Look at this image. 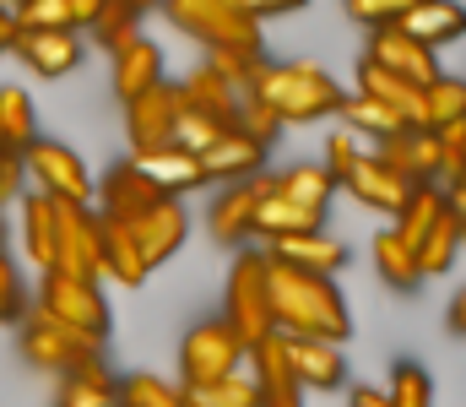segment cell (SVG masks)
Here are the masks:
<instances>
[{"instance_id":"13","label":"cell","mask_w":466,"mask_h":407,"mask_svg":"<svg viewBox=\"0 0 466 407\" xmlns=\"http://www.w3.org/2000/svg\"><path fill=\"white\" fill-rule=\"evenodd\" d=\"M98 201H104V223H119V229H130L141 212H152L157 201H163V190L147 179V174H136L130 163H119V168H109L104 174V185H98Z\"/></svg>"},{"instance_id":"12","label":"cell","mask_w":466,"mask_h":407,"mask_svg":"<svg viewBox=\"0 0 466 407\" xmlns=\"http://www.w3.org/2000/svg\"><path fill=\"white\" fill-rule=\"evenodd\" d=\"M249 386H255V402L260 407H304V386L293 381V370H288V348H282V337L271 331L266 342H255L249 353Z\"/></svg>"},{"instance_id":"14","label":"cell","mask_w":466,"mask_h":407,"mask_svg":"<svg viewBox=\"0 0 466 407\" xmlns=\"http://www.w3.org/2000/svg\"><path fill=\"white\" fill-rule=\"evenodd\" d=\"M185 229H190V218H185V207L179 201H157L152 212H141L136 223H130V239H136V250H141V261H147V271L163 267L179 245H185Z\"/></svg>"},{"instance_id":"30","label":"cell","mask_w":466,"mask_h":407,"mask_svg":"<svg viewBox=\"0 0 466 407\" xmlns=\"http://www.w3.org/2000/svg\"><path fill=\"white\" fill-rule=\"evenodd\" d=\"M22 245L38 271L55 267V201L49 196H22Z\"/></svg>"},{"instance_id":"38","label":"cell","mask_w":466,"mask_h":407,"mask_svg":"<svg viewBox=\"0 0 466 407\" xmlns=\"http://www.w3.org/2000/svg\"><path fill=\"white\" fill-rule=\"evenodd\" d=\"M115 407H185L179 386L157 381V375H125L115 381Z\"/></svg>"},{"instance_id":"4","label":"cell","mask_w":466,"mask_h":407,"mask_svg":"<svg viewBox=\"0 0 466 407\" xmlns=\"http://www.w3.org/2000/svg\"><path fill=\"white\" fill-rule=\"evenodd\" d=\"M233 331V342L249 353L255 342H266L277 326H271V299H266V256L260 250H244L228 271V304L218 315Z\"/></svg>"},{"instance_id":"24","label":"cell","mask_w":466,"mask_h":407,"mask_svg":"<svg viewBox=\"0 0 466 407\" xmlns=\"http://www.w3.org/2000/svg\"><path fill=\"white\" fill-rule=\"evenodd\" d=\"M130 168L136 174H147L168 201H179V190H196V185H207L201 179V163L190 158V152H179V147H163V152H141V158H130Z\"/></svg>"},{"instance_id":"21","label":"cell","mask_w":466,"mask_h":407,"mask_svg":"<svg viewBox=\"0 0 466 407\" xmlns=\"http://www.w3.org/2000/svg\"><path fill=\"white\" fill-rule=\"evenodd\" d=\"M174 93H179V104H185L190 115H207V120H218L223 131H233V115H238V93H233V87L223 82V76H218V71H207V66H201V71H190V76H185Z\"/></svg>"},{"instance_id":"29","label":"cell","mask_w":466,"mask_h":407,"mask_svg":"<svg viewBox=\"0 0 466 407\" xmlns=\"http://www.w3.org/2000/svg\"><path fill=\"white\" fill-rule=\"evenodd\" d=\"M358 93L374 98V104H385L407 131H418V87H407V82H396V76H385V71H374V66L363 60V66H358Z\"/></svg>"},{"instance_id":"45","label":"cell","mask_w":466,"mask_h":407,"mask_svg":"<svg viewBox=\"0 0 466 407\" xmlns=\"http://www.w3.org/2000/svg\"><path fill=\"white\" fill-rule=\"evenodd\" d=\"M401 11H407V0H348V16L369 22V27H390Z\"/></svg>"},{"instance_id":"46","label":"cell","mask_w":466,"mask_h":407,"mask_svg":"<svg viewBox=\"0 0 466 407\" xmlns=\"http://www.w3.org/2000/svg\"><path fill=\"white\" fill-rule=\"evenodd\" d=\"M22 190H27V174H22V152H5V147H0V207H11Z\"/></svg>"},{"instance_id":"3","label":"cell","mask_w":466,"mask_h":407,"mask_svg":"<svg viewBox=\"0 0 466 407\" xmlns=\"http://www.w3.org/2000/svg\"><path fill=\"white\" fill-rule=\"evenodd\" d=\"M168 16H174L179 33L201 38L207 55L266 60V38H260V22H255L249 0H168Z\"/></svg>"},{"instance_id":"36","label":"cell","mask_w":466,"mask_h":407,"mask_svg":"<svg viewBox=\"0 0 466 407\" xmlns=\"http://www.w3.org/2000/svg\"><path fill=\"white\" fill-rule=\"evenodd\" d=\"M98 223H104V218H98ZM104 271H109L115 282H125V288H141V282H147V261H141L130 229H119V223H104Z\"/></svg>"},{"instance_id":"34","label":"cell","mask_w":466,"mask_h":407,"mask_svg":"<svg viewBox=\"0 0 466 407\" xmlns=\"http://www.w3.org/2000/svg\"><path fill=\"white\" fill-rule=\"evenodd\" d=\"M342 131H352L358 141L369 136V141H390V136H401L407 126L385 109V104H374V98H363V93H352V98H342Z\"/></svg>"},{"instance_id":"16","label":"cell","mask_w":466,"mask_h":407,"mask_svg":"<svg viewBox=\"0 0 466 407\" xmlns=\"http://www.w3.org/2000/svg\"><path fill=\"white\" fill-rule=\"evenodd\" d=\"M374 158H380L396 179H407V185H434V179H440V141L429 131L390 136V141H380Z\"/></svg>"},{"instance_id":"7","label":"cell","mask_w":466,"mask_h":407,"mask_svg":"<svg viewBox=\"0 0 466 407\" xmlns=\"http://www.w3.org/2000/svg\"><path fill=\"white\" fill-rule=\"evenodd\" d=\"M22 174L27 185H38L33 196H49V201H71V207H87L93 201V179H87V163L66 147V141H33L22 152Z\"/></svg>"},{"instance_id":"28","label":"cell","mask_w":466,"mask_h":407,"mask_svg":"<svg viewBox=\"0 0 466 407\" xmlns=\"http://www.w3.org/2000/svg\"><path fill=\"white\" fill-rule=\"evenodd\" d=\"M466 120V87L456 76H440L418 93V131H445V126H461Z\"/></svg>"},{"instance_id":"31","label":"cell","mask_w":466,"mask_h":407,"mask_svg":"<svg viewBox=\"0 0 466 407\" xmlns=\"http://www.w3.org/2000/svg\"><path fill=\"white\" fill-rule=\"evenodd\" d=\"M331 190H337V179H331L320 163H299V168L277 174V196H282V201H293V207H304V212H320V218H326Z\"/></svg>"},{"instance_id":"20","label":"cell","mask_w":466,"mask_h":407,"mask_svg":"<svg viewBox=\"0 0 466 407\" xmlns=\"http://www.w3.org/2000/svg\"><path fill=\"white\" fill-rule=\"evenodd\" d=\"M342 185H348L363 207H374V212H390V218H396V212L407 207V196H412V185H407V179H396V174H390V168H385L374 152H363V158H358V168H352Z\"/></svg>"},{"instance_id":"23","label":"cell","mask_w":466,"mask_h":407,"mask_svg":"<svg viewBox=\"0 0 466 407\" xmlns=\"http://www.w3.org/2000/svg\"><path fill=\"white\" fill-rule=\"evenodd\" d=\"M396 27L412 38V44H423V49H440V44H451V38H461V5H440V0H407V11L396 16Z\"/></svg>"},{"instance_id":"49","label":"cell","mask_w":466,"mask_h":407,"mask_svg":"<svg viewBox=\"0 0 466 407\" xmlns=\"http://www.w3.org/2000/svg\"><path fill=\"white\" fill-rule=\"evenodd\" d=\"M451 326H456V331L466 326V299H456V304H451Z\"/></svg>"},{"instance_id":"41","label":"cell","mask_w":466,"mask_h":407,"mask_svg":"<svg viewBox=\"0 0 466 407\" xmlns=\"http://www.w3.org/2000/svg\"><path fill=\"white\" fill-rule=\"evenodd\" d=\"M233 131L244 136V141H255V147H271L277 141V115L266 109V104H255V98H238V115H233Z\"/></svg>"},{"instance_id":"39","label":"cell","mask_w":466,"mask_h":407,"mask_svg":"<svg viewBox=\"0 0 466 407\" xmlns=\"http://www.w3.org/2000/svg\"><path fill=\"white\" fill-rule=\"evenodd\" d=\"M374 267H380V277H385V282H396V288H412V282H423V277H418V256H412V250H407V245L390 234V229L374 239Z\"/></svg>"},{"instance_id":"44","label":"cell","mask_w":466,"mask_h":407,"mask_svg":"<svg viewBox=\"0 0 466 407\" xmlns=\"http://www.w3.org/2000/svg\"><path fill=\"white\" fill-rule=\"evenodd\" d=\"M55 407H115V392H109V386H87V381L66 375L60 402H55Z\"/></svg>"},{"instance_id":"25","label":"cell","mask_w":466,"mask_h":407,"mask_svg":"<svg viewBox=\"0 0 466 407\" xmlns=\"http://www.w3.org/2000/svg\"><path fill=\"white\" fill-rule=\"evenodd\" d=\"M157 82H163V49L152 38H136V44H125L115 55V93L125 104L141 98V93H152Z\"/></svg>"},{"instance_id":"40","label":"cell","mask_w":466,"mask_h":407,"mask_svg":"<svg viewBox=\"0 0 466 407\" xmlns=\"http://www.w3.org/2000/svg\"><path fill=\"white\" fill-rule=\"evenodd\" d=\"M385 402H390V407H434V381H429V370H423V364H412V359H401V364H396V375H390Z\"/></svg>"},{"instance_id":"2","label":"cell","mask_w":466,"mask_h":407,"mask_svg":"<svg viewBox=\"0 0 466 407\" xmlns=\"http://www.w3.org/2000/svg\"><path fill=\"white\" fill-rule=\"evenodd\" d=\"M244 98L266 104L277 115V126H309V120L337 115L348 93L320 66H309V60H277V66L260 60L255 76H249V87H244Z\"/></svg>"},{"instance_id":"42","label":"cell","mask_w":466,"mask_h":407,"mask_svg":"<svg viewBox=\"0 0 466 407\" xmlns=\"http://www.w3.org/2000/svg\"><path fill=\"white\" fill-rule=\"evenodd\" d=\"M358 158H363V147H358V136L337 126V131L326 136V163H320V168H326V174H331V179L342 185V179H348L352 168H358Z\"/></svg>"},{"instance_id":"47","label":"cell","mask_w":466,"mask_h":407,"mask_svg":"<svg viewBox=\"0 0 466 407\" xmlns=\"http://www.w3.org/2000/svg\"><path fill=\"white\" fill-rule=\"evenodd\" d=\"M348 407H390V402H385V392H369V386H358V392L348 397Z\"/></svg>"},{"instance_id":"1","label":"cell","mask_w":466,"mask_h":407,"mask_svg":"<svg viewBox=\"0 0 466 407\" xmlns=\"http://www.w3.org/2000/svg\"><path fill=\"white\" fill-rule=\"evenodd\" d=\"M266 299H271L277 337H309V342H331V348H342L352 337L348 299L337 293L331 277H309V271H293L266 256Z\"/></svg>"},{"instance_id":"48","label":"cell","mask_w":466,"mask_h":407,"mask_svg":"<svg viewBox=\"0 0 466 407\" xmlns=\"http://www.w3.org/2000/svg\"><path fill=\"white\" fill-rule=\"evenodd\" d=\"M11 44H16V22L11 11H0V55H11Z\"/></svg>"},{"instance_id":"6","label":"cell","mask_w":466,"mask_h":407,"mask_svg":"<svg viewBox=\"0 0 466 407\" xmlns=\"http://www.w3.org/2000/svg\"><path fill=\"white\" fill-rule=\"evenodd\" d=\"M49 271L71 277V282H98L104 277V223H98L93 207L55 201V267Z\"/></svg>"},{"instance_id":"15","label":"cell","mask_w":466,"mask_h":407,"mask_svg":"<svg viewBox=\"0 0 466 407\" xmlns=\"http://www.w3.org/2000/svg\"><path fill=\"white\" fill-rule=\"evenodd\" d=\"M260 256H271V261H282V267H293V271H309V277H331V282H337V271L348 267V245L331 239L326 229H320V234L277 239V245H266Z\"/></svg>"},{"instance_id":"11","label":"cell","mask_w":466,"mask_h":407,"mask_svg":"<svg viewBox=\"0 0 466 407\" xmlns=\"http://www.w3.org/2000/svg\"><path fill=\"white\" fill-rule=\"evenodd\" d=\"M174 109H179V93H174V82H157L152 93H141V98H130V104H125V136H130V158L174 147Z\"/></svg>"},{"instance_id":"43","label":"cell","mask_w":466,"mask_h":407,"mask_svg":"<svg viewBox=\"0 0 466 407\" xmlns=\"http://www.w3.org/2000/svg\"><path fill=\"white\" fill-rule=\"evenodd\" d=\"M22 315H27L22 277H16V267H11V256L0 250V321H5V326H22Z\"/></svg>"},{"instance_id":"22","label":"cell","mask_w":466,"mask_h":407,"mask_svg":"<svg viewBox=\"0 0 466 407\" xmlns=\"http://www.w3.org/2000/svg\"><path fill=\"white\" fill-rule=\"evenodd\" d=\"M461 234H466V218L456 201H445V212L434 218V229L423 234V245L412 250L418 256V277H440V271L456 267V256H461Z\"/></svg>"},{"instance_id":"18","label":"cell","mask_w":466,"mask_h":407,"mask_svg":"<svg viewBox=\"0 0 466 407\" xmlns=\"http://www.w3.org/2000/svg\"><path fill=\"white\" fill-rule=\"evenodd\" d=\"M196 163H201V179H207V185H244V179L260 174L266 147H255V141H244L238 131H228V136H218Z\"/></svg>"},{"instance_id":"10","label":"cell","mask_w":466,"mask_h":407,"mask_svg":"<svg viewBox=\"0 0 466 407\" xmlns=\"http://www.w3.org/2000/svg\"><path fill=\"white\" fill-rule=\"evenodd\" d=\"M374 71H385V76H396V82H407V87H429V82H440V60H434V49H423V44H412L396 22L390 27H374V38H369V55H363Z\"/></svg>"},{"instance_id":"19","label":"cell","mask_w":466,"mask_h":407,"mask_svg":"<svg viewBox=\"0 0 466 407\" xmlns=\"http://www.w3.org/2000/svg\"><path fill=\"white\" fill-rule=\"evenodd\" d=\"M11 55L33 76H71L82 66V38L76 33H16Z\"/></svg>"},{"instance_id":"32","label":"cell","mask_w":466,"mask_h":407,"mask_svg":"<svg viewBox=\"0 0 466 407\" xmlns=\"http://www.w3.org/2000/svg\"><path fill=\"white\" fill-rule=\"evenodd\" d=\"M445 212V196H440V185H412V196H407V207L396 212V239L407 245V250H418L423 245V234L434 229V218Z\"/></svg>"},{"instance_id":"17","label":"cell","mask_w":466,"mask_h":407,"mask_svg":"<svg viewBox=\"0 0 466 407\" xmlns=\"http://www.w3.org/2000/svg\"><path fill=\"white\" fill-rule=\"evenodd\" d=\"M288 348V370L304 392H337L348 381V359L331 342H309V337H282Z\"/></svg>"},{"instance_id":"27","label":"cell","mask_w":466,"mask_h":407,"mask_svg":"<svg viewBox=\"0 0 466 407\" xmlns=\"http://www.w3.org/2000/svg\"><path fill=\"white\" fill-rule=\"evenodd\" d=\"M255 179H244V185H228L218 201H212V212H207V223H212V234L233 245V239H249L255 234Z\"/></svg>"},{"instance_id":"33","label":"cell","mask_w":466,"mask_h":407,"mask_svg":"<svg viewBox=\"0 0 466 407\" xmlns=\"http://www.w3.org/2000/svg\"><path fill=\"white\" fill-rule=\"evenodd\" d=\"M38 141V115L33 98L22 87H0V147L5 152H27Z\"/></svg>"},{"instance_id":"26","label":"cell","mask_w":466,"mask_h":407,"mask_svg":"<svg viewBox=\"0 0 466 407\" xmlns=\"http://www.w3.org/2000/svg\"><path fill=\"white\" fill-rule=\"evenodd\" d=\"M320 223H326L320 212H304V207L282 201L277 190L255 201V234H260L266 245H277V239H293V234H320Z\"/></svg>"},{"instance_id":"37","label":"cell","mask_w":466,"mask_h":407,"mask_svg":"<svg viewBox=\"0 0 466 407\" xmlns=\"http://www.w3.org/2000/svg\"><path fill=\"white\" fill-rule=\"evenodd\" d=\"M179 402L185 407H260L249 375H228V381H212V386H179Z\"/></svg>"},{"instance_id":"8","label":"cell","mask_w":466,"mask_h":407,"mask_svg":"<svg viewBox=\"0 0 466 407\" xmlns=\"http://www.w3.org/2000/svg\"><path fill=\"white\" fill-rule=\"evenodd\" d=\"M244 364V348L233 342V331L223 321H201L185 348H179V370H185V386H212V381H228Z\"/></svg>"},{"instance_id":"9","label":"cell","mask_w":466,"mask_h":407,"mask_svg":"<svg viewBox=\"0 0 466 407\" xmlns=\"http://www.w3.org/2000/svg\"><path fill=\"white\" fill-rule=\"evenodd\" d=\"M38 310L55 315L60 326H76L87 337H109V304L98 293V282H71V277H44V293H38Z\"/></svg>"},{"instance_id":"35","label":"cell","mask_w":466,"mask_h":407,"mask_svg":"<svg viewBox=\"0 0 466 407\" xmlns=\"http://www.w3.org/2000/svg\"><path fill=\"white\" fill-rule=\"evenodd\" d=\"M93 38H98L109 55H119L125 44H136V38H141V5H136V0H98Z\"/></svg>"},{"instance_id":"5","label":"cell","mask_w":466,"mask_h":407,"mask_svg":"<svg viewBox=\"0 0 466 407\" xmlns=\"http://www.w3.org/2000/svg\"><path fill=\"white\" fill-rule=\"evenodd\" d=\"M22 353L49 370V375H76L82 364H98L104 359V337H87L76 326H60L55 315H44L38 304L22 315Z\"/></svg>"}]
</instances>
